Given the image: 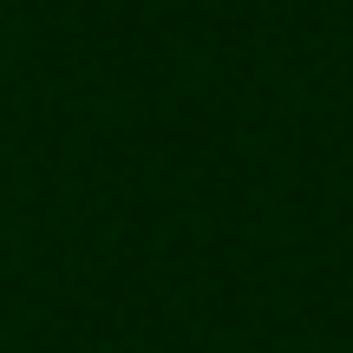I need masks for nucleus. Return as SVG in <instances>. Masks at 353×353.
I'll use <instances>...</instances> for the list:
<instances>
[]
</instances>
